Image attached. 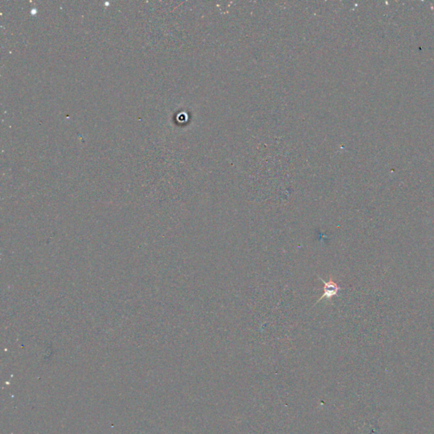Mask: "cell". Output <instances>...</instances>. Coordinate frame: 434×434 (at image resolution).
<instances>
[{
  "mask_svg": "<svg viewBox=\"0 0 434 434\" xmlns=\"http://www.w3.org/2000/svg\"><path fill=\"white\" fill-rule=\"evenodd\" d=\"M319 279L323 283L324 292L323 295H321V297L317 300L316 303H319L320 300H322V299H325V298L327 299V300H332V298L334 297V296H337L338 292L341 290V288H340L335 282L332 281V277L330 278L329 282H325V281H324L323 279H321L320 277H319Z\"/></svg>",
  "mask_w": 434,
  "mask_h": 434,
  "instance_id": "cell-1",
  "label": "cell"
}]
</instances>
